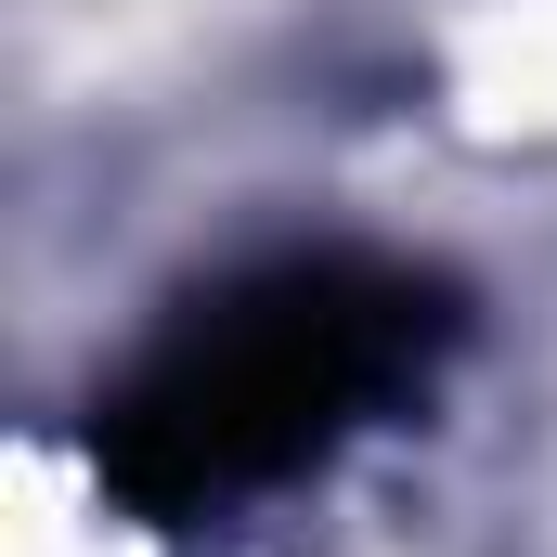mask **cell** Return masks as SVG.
I'll use <instances>...</instances> for the list:
<instances>
[{"label":"cell","mask_w":557,"mask_h":557,"mask_svg":"<svg viewBox=\"0 0 557 557\" xmlns=\"http://www.w3.org/2000/svg\"><path fill=\"white\" fill-rule=\"evenodd\" d=\"M0 557H143V532H131V506H117L104 480H78L65 454H13Z\"/></svg>","instance_id":"1"}]
</instances>
